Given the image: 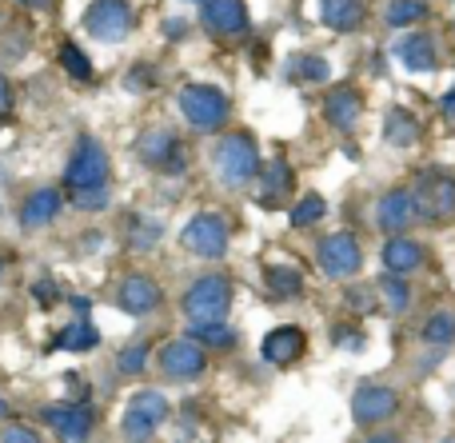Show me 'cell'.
Segmentation results:
<instances>
[{
	"label": "cell",
	"mask_w": 455,
	"mask_h": 443,
	"mask_svg": "<svg viewBox=\"0 0 455 443\" xmlns=\"http://www.w3.org/2000/svg\"><path fill=\"white\" fill-rule=\"evenodd\" d=\"M180 244L200 260H224L228 244H232V228L220 212H196L180 232Z\"/></svg>",
	"instance_id": "5b68a950"
},
{
	"label": "cell",
	"mask_w": 455,
	"mask_h": 443,
	"mask_svg": "<svg viewBox=\"0 0 455 443\" xmlns=\"http://www.w3.org/2000/svg\"><path fill=\"white\" fill-rule=\"evenodd\" d=\"M379 292H384V304L392 312H408L411 308V288L403 276H395V272H387L384 280H379Z\"/></svg>",
	"instance_id": "f1b7e54d"
},
{
	"label": "cell",
	"mask_w": 455,
	"mask_h": 443,
	"mask_svg": "<svg viewBox=\"0 0 455 443\" xmlns=\"http://www.w3.org/2000/svg\"><path fill=\"white\" fill-rule=\"evenodd\" d=\"M12 112V88H8V80L0 76V116H8Z\"/></svg>",
	"instance_id": "f35d334b"
},
{
	"label": "cell",
	"mask_w": 455,
	"mask_h": 443,
	"mask_svg": "<svg viewBox=\"0 0 455 443\" xmlns=\"http://www.w3.org/2000/svg\"><path fill=\"white\" fill-rule=\"evenodd\" d=\"M315 264L328 280H352L363 264V252H360V240L352 232H331V236L320 240L315 248Z\"/></svg>",
	"instance_id": "52a82bcc"
},
{
	"label": "cell",
	"mask_w": 455,
	"mask_h": 443,
	"mask_svg": "<svg viewBox=\"0 0 455 443\" xmlns=\"http://www.w3.org/2000/svg\"><path fill=\"white\" fill-rule=\"evenodd\" d=\"M424 136V128H419V120L411 116L408 108H392L384 120V140L392 144V148H411V144Z\"/></svg>",
	"instance_id": "d4e9b609"
},
{
	"label": "cell",
	"mask_w": 455,
	"mask_h": 443,
	"mask_svg": "<svg viewBox=\"0 0 455 443\" xmlns=\"http://www.w3.org/2000/svg\"><path fill=\"white\" fill-rule=\"evenodd\" d=\"M259 180H264V192H259V204L264 208H280L291 192V168L283 160H272L267 168H259Z\"/></svg>",
	"instance_id": "603a6c76"
},
{
	"label": "cell",
	"mask_w": 455,
	"mask_h": 443,
	"mask_svg": "<svg viewBox=\"0 0 455 443\" xmlns=\"http://www.w3.org/2000/svg\"><path fill=\"white\" fill-rule=\"evenodd\" d=\"M0 439H8V443H32L36 436H32V431H24V428H4V431H0Z\"/></svg>",
	"instance_id": "74e56055"
},
{
	"label": "cell",
	"mask_w": 455,
	"mask_h": 443,
	"mask_svg": "<svg viewBox=\"0 0 455 443\" xmlns=\"http://www.w3.org/2000/svg\"><path fill=\"white\" fill-rule=\"evenodd\" d=\"M32 292H36V300H40V304H56V284H52V280H40V284L32 288Z\"/></svg>",
	"instance_id": "8d00e7d4"
},
{
	"label": "cell",
	"mask_w": 455,
	"mask_h": 443,
	"mask_svg": "<svg viewBox=\"0 0 455 443\" xmlns=\"http://www.w3.org/2000/svg\"><path fill=\"white\" fill-rule=\"evenodd\" d=\"M116 304L128 312V316H152V312L164 304V292L152 276H128L124 284L116 288Z\"/></svg>",
	"instance_id": "9a60e30c"
},
{
	"label": "cell",
	"mask_w": 455,
	"mask_h": 443,
	"mask_svg": "<svg viewBox=\"0 0 455 443\" xmlns=\"http://www.w3.org/2000/svg\"><path fill=\"white\" fill-rule=\"evenodd\" d=\"M200 20L220 36H240L248 32V8L243 0H200Z\"/></svg>",
	"instance_id": "2e32d148"
},
{
	"label": "cell",
	"mask_w": 455,
	"mask_h": 443,
	"mask_svg": "<svg viewBox=\"0 0 455 443\" xmlns=\"http://www.w3.org/2000/svg\"><path fill=\"white\" fill-rule=\"evenodd\" d=\"M400 412V392L395 388H384V384H360L352 396V415L355 423H384Z\"/></svg>",
	"instance_id": "8fae6325"
},
{
	"label": "cell",
	"mask_w": 455,
	"mask_h": 443,
	"mask_svg": "<svg viewBox=\"0 0 455 443\" xmlns=\"http://www.w3.org/2000/svg\"><path fill=\"white\" fill-rule=\"evenodd\" d=\"M304 352H307V336L299 332L296 324L272 328V332L264 336V344H259V356H264L267 364H275V368H291Z\"/></svg>",
	"instance_id": "4fadbf2b"
},
{
	"label": "cell",
	"mask_w": 455,
	"mask_h": 443,
	"mask_svg": "<svg viewBox=\"0 0 455 443\" xmlns=\"http://www.w3.org/2000/svg\"><path fill=\"white\" fill-rule=\"evenodd\" d=\"M371 304H376V296H371V288H352V292H347V308L363 312V308H371Z\"/></svg>",
	"instance_id": "d590c367"
},
{
	"label": "cell",
	"mask_w": 455,
	"mask_h": 443,
	"mask_svg": "<svg viewBox=\"0 0 455 443\" xmlns=\"http://www.w3.org/2000/svg\"><path fill=\"white\" fill-rule=\"evenodd\" d=\"M411 204L424 224H448L455 220V176L448 172H424L419 184L411 188Z\"/></svg>",
	"instance_id": "277c9868"
},
{
	"label": "cell",
	"mask_w": 455,
	"mask_h": 443,
	"mask_svg": "<svg viewBox=\"0 0 455 443\" xmlns=\"http://www.w3.org/2000/svg\"><path fill=\"white\" fill-rule=\"evenodd\" d=\"M64 184H68L72 192L108 184V152H104L100 140L80 136L76 148H72V156H68V168H64Z\"/></svg>",
	"instance_id": "8992f818"
},
{
	"label": "cell",
	"mask_w": 455,
	"mask_h": 443,
	"mask_svg": "<svg viewBox=\"0 0 455 443\" xmlns=\"http://www.w3.org/2000/svg\"><path fill=\"white\" fill-rule=\"evenodd\" d=\"M72 204L84 208V212H100V208H108V184H100V188H80V192H72Z\"/></svg>",
	"instance_id": "e575fe53"
},
{
	"label": "cell",
	"mask_w": 455,
	"mask_h": 443,
	"mask_svg": "<svg viewBox=\"0 0 455 443\" xmlns=\"http://www.w3.org/2000/svg\"><path fill=\"white\" fill-rule=\"evenodd\" d=\"M395 56L403 60L408 72H435V64H440V56H435V40L427 36V32H411V36H403L400 44H395Z\"/></svg>",
	"instance_id": "ffe728a7"
},
{
	"label": "cell",
	"mask_w": 455,
	"mask_h": 443,
	"mask_svg": "<svg viewBox=\"0 0 455 443\" xmlns=\"http://www.w3.org/2000/svg\"><path fill=\"white\" fill-rule=\"evenodd\" d=\"M291 80H307V84H315V80H328V60L323 56H296V60L288 64Z\"/></svg>",
	"instance_id": "d6a6232c"
},
{
	"label": "cell",
	"mask_w": 455,
	"mask_h": 443,
	"mask_svg": "<svg viewBox=\"0 0 455 443\" xmlns=\"http://www.w3.org/2000/svg\"><path fill=\"white\" fill-rule=\"evenodd\" d=\"M96 344H100V332H96L88 320H80V324L64 328L60 340H56V348H64V352H92Z\"/></svg>",
	"instance_id": "484cf974"
},
{
	"label": "cell",
	"mask_w": 455,
	"mask_h": 443,
	"mask_svg": "<svg viewBox=\"0 0 455 443\" xmlns=\"http://www.w3.org/2000/svg\"><path fill=\"white\" fill-rule=\"evenodd\" d=\"M164 420H168V399H164V392L144 388V392H136L132 404H128L124 420H120V431H124L128 439H148V436H156V428H160Z\"/></svg>",
	"instance_id": "ba28073f"
},
{
	"label": "cell",
	"mask_w": 455,
	"mask_h": 443,
	"mask_svg": "<svg viewBox=\"0 0 455 443\" xmlns=\"http://www.w3.org/2000/svg\"><path fill=\"white\" fill-rule=\"evenodd\" d=\"M259 172V148L248 132H228L220 144H216V176L228 184V188H243L251 184Z\"/></svg>",
	"instance_id": "6da1fadb"
},
{
	"label": "cell",
	"mask_w": 455,
	"mask_h": 443,
	"mask_svg": "<svg viewBox=\"0 0 455 443\" xmlns=\"http://www.w3.org/2000/svg\"><path fill=\"white\" fill-rule=\"evenodd\" d=\"M192 340H196L200 348H232V344H235V332H232V328H224L220 320H208V324H196V328H192Z\"/></svg>",
	"instance_id": "83f0119b"
},
{
	"label": "cell",
	"mask_w": 455,
	"mask_h": 443,
	"mask_svg": "<svg viewBox=\"0 0 455 443\" xmlns=\"http://www.w3.org/2000/svg\"><path fill=\"white\" fill-rule=\"evenodd\" d=\"M264 280H267L272 300H296V296H304V272L296 264H267Z\"/></svg>",
	"instance_id": "cb8c5ba5"
},
{
	"label": "cell",
	"mask_w": 455,
	"mask_h": 443,
	"mask_svg": "<svg viewBox=\"0 0 455 443\" xmlns=\"http://www.w3.org/2000/svg\"><path fill=\"white\" fill-rule=\"evenodd\" d=\"M40 420L56 431L60 439H88L92 431V407L88 404H48Z\"/></svg>",
	"instance_id": "5bb4252c"
},
{
	"label": "cell",
	"mask_w": 455,
	"mask_h": 443,
	"mask_svg": "<svg viewBox=\"0 0 455 443\" xmlns=\"http://www.w3.org/2000/svg\"><path fill=\"white\" fill-rule=\"evenodd\" d=\"M84 28L104 44H120L132 32V4L128 0H92L84 12Z\"/></svg>",
	"instance_id": "9c48e42d"
},
{
	"label": "cell",
	"mask_w": 455,
	"mask_h": 443,
	"mask_svg": "<svg viewBox=\"0 0 455 443\" xmlns=\"http://www.w3.org/2000/svg\"><path fill=\"white\" fill-rule=\"evenodd\" d=\"M136 156L144 160L148 168H156V172L164 176H180L184 172V148L180 140H176L172 132H144L140 144H136Z\"/></svg>",
	"instance_id": "7c38bea8"
},
{
	"label": "cell",
	"mask_w": 455,
	"mask_h": 443,
	"mask_svg": "<svg viewBox=\"0 0 455 443\" xmlns=\"http://www.w3.org/2000/svg\"><path fill=\"white\" fill-rule=\"evenodd\" d=\"M4 415H8V404H4V399H0V420H4Z\"/></svg>",
	"instance_id": "60d3db41"
},
{
	"label": "cell",
	"mask_w": 455,
	"mask_h": 443,
	"mask_svg": "<svg viewBox=\"0 0 455 443\" xmlns=\"http://www.w3.org/2000/svg\"><path fill=\"white\" fill-rule=\"evenodd\" d=\"M228 308H232V284L220 272H204L188 284L184 292V316L192 324H208V320H224Z\"/></svg>",
	"instance_id": "7a4b0ae2"
},
{
	"label": "cell",
	"mask_w": 455,
	"mask_h": 443,
	"mask_svg": "<svg viewBox=\"0 0 455 443\" xmlns=\"http://www.w3.org/2000/svg\"><path fill=\"white\" fill-rule=\"evenodd\" d=\"M363 16H368V4H363V0H320V20L328 24L331 32L360 28Z\"/></svg>",
	"instance_id": "7402d4cb"
},
{
	"label": "cell",
	"mask_w": 455,
	"mask_h": 443,
	"mask_svg": "<svg viewBox=\"0 0 455 443\" xmlns=\"http://www.w3.org/2000/svg\"><path fill=\"white\" fill-rule=\"evenodd\" d=\"M60 204H64L60 188H36L28 200H24V208H20V224H24V228H44V224H52V220H56Z\"/></svg>",
	"instance_id": "44dd1931"
},
{
	"label": "cell",
	"mask_w": 455,
	"mask_h": 443,
	"mask_svg": "<svg viewBox=\"0 0 455 443\" xmlns=\"http://www.w3.org/2000/svg\"><path fill=\"white\" fill-rule=\"evenodd\" d=\"M204 368H208V352L200 348L192 336H184V340H168L164 348H160V372L176 384L196 380Z\"/></svg>",
	"instance_id": "30bf717a"
},
{
	"label": "cell",
	"mask_w": 455,
	"mask_h": 443,
	"mask_svg": "<svg viewBox=\"0 0 455 443\" xmlns=\"http://www.w3.org/2000/svg\"><path fill=\"white\" fill-rule=\"evenodd\" d=\"M148 356H152L148 340H132V344H128V348L116 356L120 376H140V372H144V364H148Z\"/></svg>",
	"instance_id": "4dcf8cb0"
},
{
	"label": "cell",
	"mask_w": 455,
	"mask_h": 443,
	"mask_svg": "<svg viewBox=\"0 0 455 443\" xmlns=\"http://www.w3.org/2000/svg\"><path fill=\"white\" fill-rule=\"evenodd\" d=\"M180 112L192 128H200V132H220L228 124V116H232V104H228V96L212 84H184L180 88Z\"/></svg>",
	"instance_id": "3957f363"
},
{
	"label": "cell",
	"mask_w": 455,
	"mask_h": 443,
	"mask_svg": "<svg viewBox=\"0 0 455 443\" xmlns=\"http://www.w3.org/2000/svg\"><path fill=\"white\" fill-rule=\"evenodd\" d=\"M424 340L435 344V348H448V344L455 340V316H451V312H435V316H427Z\"/></svg>",
	"instance_id": "f546056e"
},
{
	"label": "cell",
	"mask_w": 455,
	"mask_h": 443,
	"mask_svg": "<svg viewBox=\"0 0 455 443\" xmlns=\"http://www.w3.org/2000/svg\"><path fill=\"white\" fill-rule=\"evenodd\" d=\"M424 16H427L424 0H387L384 20L392 24V28H408V24H419Z\"/></svg>",
	"instance_id": "4316f807"
},
{
	"label": "cell",
	"mask_w": 455,
	"mask_h": 443,
	"mask_svg": "<svg viewBox=\"0 0 455 443\" xmlns=\"http://www.w3.org/2000/svg\"><path fill=\"white\" fill-rule=\"evenodd\" d=\"M60 64L72 80H92V60H88V56L80 52V44H72V40L60 48Z\"/></svg>",
	"instance_id": "836d02e7"
},
{
	"label": "cell",
	"mask_w": 455,
	"mask_h": 443,
	"mask_svg": "<svg viewBox=\"0 0 455 443\" xmlns=\"http://www.w3.org/2000/svg\"><path fill=\"white\" fill-rule=\"evenodd\" d=\"M360 112H363V96L355 92L352 84H336L328 96H323V116H328L339 132H352Z\"/></svg>",
	"instance_id": "e0dca14e"
},
{
	"label": "cell",
	"mask_w": 455,
	"mask_h": 443,
	"mask_svg": "<svg viewBox=\"0 0 455 443\" xmlns=\"http://www.w3.org/2000/svg\"><path fill=\"white\" fill-rule=\"evenodd\" d=\"M192 4H200V0H192Z\"/></svg>",
	"instance_id": "b9f144b4"
},
{
	"label": "cell",
	"mask_w": 455,
	"mask_h": 443,
	"mask_svg": "<svg viewBox=\"0 0 455 443\" xmlns=\"http://www.w3.org/2000/svg\"><path fill=\"white\" fill-rule=\"evenodd\" d=\"M24 8H48V0H20Z\"/></svg>",
	"instance_id": "ab89813d"
},
{
	"label": "cell",
	"mask_w": 455,
	"mask_h": 443,
	"mask_svg": "<svg viewBox=\"0 0 455 443\" xmlns=\"http://www.w3.org/2000/svg\"><path fill=\"white\" fill-rule=\"evenodd\" d=\"M416 220V204H411V192L408 188H392L376 208V224L379 232L395 236V232H408V224Z\"/></svg>",
	"instance_id": "ac0fdd59"
},
{
	"label": "cell",
	"mask_w": 455,
	"mask_h": 443,
	"mask_svg": "<svg viewBox=\"0 0 455 443\" xmlns=\"http://www.w3.org/2000/svg\"><path fill=\"white\" fill-rule=\"evenodd\" d=\"M424 260H427V252L416 244V240H408V236H387V244H384V268L387 272H395V276H411L416 268H424Z\"/></svg>",
	"instance_id": "d6986e66"
},
{
	"label": "cell",
	"mask_w": 455,
	"mask_h": 443,
	"mask_svg": "<svg viewBox=\"0 0 455 443\" xmlns=\"http://www.w3.org/2000/svg\"><path fill=\"white\" fill-rule=\"evenodd\" d=\"M323 212H328V204H323L315 192H307V196L296 200V208H291V224H296V228H312V224L323 220Z\"/></svg>",
	"instance_id": "1f68e13d"
}]
</instances>
